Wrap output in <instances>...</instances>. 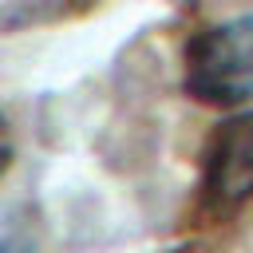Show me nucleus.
Instances as JSON below:
<instances>
[{
    "label": "nucleus",
    "mask_w": 253,
    "mask_h": 253,
    "mask_svg": "<svg viewBox=\"0 0 253 253\" xmlns=\"http://www.w3.org/2000/svg\"><path fill=\"white\" fill-rule=\"evenodd\" d=\"M182 87L206 107L253 103V12L217 20L190 36L182 55Z\"/></svg>",
    "instance_id": "obj_1"
},
{
    "label": "nucleus",
    "mask_w": 253,
    "mask_h": 253,
    "mask_svg": "<svg viewBox=\"0 0 253 253\" xmlns=\"http://www.w3.org/2000/svg\"><path fill=\"white\" fill-rule=\"evenodd\" d=\"M249 198H253V111H241L225 115L206 142L198 202L206 213L221 217L241 210Z\"/></svg>",
    "instance_id": "obj_2"
},
{
    "label": "nucleus",
    "mask_w": 253,
    "mask_h": 253,
    "mask_svg": "<svg viewBox=\"0 0 253 253\" xmlns=\"http://www.w3.org/2000/svg\"><path fill=\"white\" fill-rule=\"evenodd\" d=\"M0 253H36V241L16 217H0Z\"/></svg>",
    "instance_id": "obj_3"
},
{
    "label": "nucleus",
    "mask_w": 253,
    "mask_h": 253,
    "mask_svg": "<svg viewBox=\"0 0 253 253\" xmlns=\"http://www.w3.org/2000/svg\"><path fill=\"white\" fill-rule=\"evenodd\" d=\"M12 154H16V142H12V126H8V119L0 115V174L12 166Z\"/></svg>",
    "instance_id": "obj_4"
}]
</instances>
